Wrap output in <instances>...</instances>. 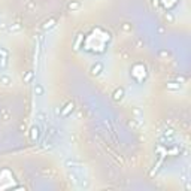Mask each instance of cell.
Masks as SVG:
<instances>
[{
    "mask_svg": "<svg viewBox=\"0 0 191 191\" xmlns=\"http://www.w3.org/2000/svg\"><path fill=\"white\" fill-rule=\"evenodd\" d=\"M90 72H91V75H93V76H98V75L103 72V63H102V61H97L96 64L91 66Z\"/></svg>",
    "mask_w": 191,
    "mask_h": 191,
    "instance_id": "6da1fadb",
    "label": "cell"
},
{
    "mask_svg": "<svg viewBox=\"0 0 191 191\" xmlns=\"http://www.w3.org/2000/svg\"><path fill=\"white\" fill-rule=\"evenodd\" d=\"M73 109H75V104L72 103V102H69L67 104L64 106V109H61V112H60V115L63 116V118H67L72 112H73Z\"/></svg>",
    "mask_w": 191,
    "mask_h": 191,
    "instance_id": "7a4b0ae2",
    "label": "cell"
},
{
    "mask_svg": "<svg viewBox=\"0 0 191 191\" xmlns=\"http://www.w3.org/2000/svg\"><path fill=\"white\" fill-rule=\"evenodd\" d=\"M0 84L5 85V87H9V85L12 84V78L8 73H2L0 75Z\"/></svg>",
    "mask_w": 191,
    "mask_h": 191,
    "instance_id": "3957f363",
    "label": "cell"
},
{
    "mask_svg": "<svg viewBox=\"0 0 191 191\" xmlns=\"http://www.w3.org/2000/svg\"><path fill=\"white\" fill-rule=\"evenodd\" d=\"M21 30H23V27L19 24H11V25L6 27V31H8V33H19Z\"/></svg>",
    "mask_w": 191,
    "mask_h": 191,
    "instance_id": "277c9868",
    "label": "cell"
},
{
    "mask_svg": "<svg viewBox=\"0 0 191 191\" xmlns=\"http://www.w3.org/2000/svg\"><path fill=\"white\" fill-rule=\"evenodd\" d=\"M66 167H69V169H76V167H81V163H78V161H75V160H66Z\"/></svg>",
    "mask_w": 191,
    "mask_h": 191,
    "instance_id": "5b68a950",
    "label": "cell"
},
{
    "mask_svg": "<svg viewBox=\"0 0 191 191\" xmlns=\"http://www.w3.org/2000/svg\"><path fill=\"white\" fill-rule=\"evenodd\" d=\"M55 23H57V19H55V18H51V19H48V21L42 25V29H43V30H49V29H52V27L55 25Z\"/></svg>",
    "mask_w": 191,
    "mask_h": 191,
    "instance_id": "8992f818",
    "label": "cell"
},
{
    "mask_svg": "<svg viewBox=\"0 0 191 191\" xmlns=\"http://www.w3.org/2000/svg\"><path fill=\"white\" fill-rule=\"evenodd\" d=\"M8 67V57L6 55H0V69H6Z\"/></svg>",
    "mask_w": 191,
    "mask_h": 191,
    "instance_id": "52a82bcc",
    "label": "cell"
},
{
    "mask_svg": "<svg viewBox=\"0 0 191 191\" xmlns=\"http://www.w3.org/2000/svg\"><path fill=\"white\" fill-rule=\"evenodd\" d=\"M69 9H70L72 12L81 9V3H79V2H70V3H69Z\"/></svg>",
    "mask_w": 191,
    "mask_h": 191,
    "instance_id": "ba28073f",
    "label": "cell"
},
{
    "mask_svg": "<svg viewBox=\"0 0 191 191\" xmlns=\"http://www.w3.org/2000/svg\"><path fill=\"white\" fill-rule=\"evenodd\" d=\"M43 93H45L43 87H42L41 84H36V85H35V94H36V96H43Z\"/></svg>",
    "mask_w": 191,
    "mask_h": 191,
    "instance_id": "9c48e42d",
    "label": "cell"
},
{
    "mask_svg": "<svg viewBox=\"0 0 191 191\" xmlns=\"http://www.w3.org/2000/svg\"><path fill=\"white\" fill-rule=\"evenodd\" d=\"M122 96H124V90L122 88H120V90H116L115 91V94H114V100H121V98H122Z\"/></svg>",
    "mask_w": 191,
    "mask_h": 191,
    "instance_id": "30bf717a",
    "label": "cell"
},
{
    "mask_svg": "<svg viewBox=\"0 0 191 191\" xmlns=\"http://www.w3.org/2000/svg\"><path fill=\"white\" fill-rule=\"evenodd\" d=\"M69 178H70V181L75 184V185H79V176H78L75 172H72L70 175H69Z\"/></svg>",
    "mask_w": 191,
    "mask_h": 191,
    "instance_id": "8fae6325",
    "label": "cell"
},
{
    "mask_svg": "<svg viewBox=\"0 0 191 191\" xmlns=\"http://www.w3.org/2000/svg\"><path fill=\"white\" fill-rule=\"evenodd\" d=\"M39 137V127H33L31 128V140H36Z\"/></svg>",
    "mask_w": 191,
    "mask_h": 191,
    "instance_id": "7c38bea8",
    "label": "cell"
},
{
    "mask_svg": "<svg viewBox=\"0 0 191 191\" xmlns=\"http://www.w3.org/2000/svg\"><path fill=\"white\" fill-rule=\"evenodd\" d=\"M167 88H169V90H179L181 85L176 84V82H169V84H167Z\"/></svg>",
    "mask_w": 191,
    "mask_h": 191,
    "instance_id": "4fadbf2b",
    "label": "cell"
},
{
    "mask_svg": "<svg viewBox=\"0 0 191 191\" xmlns=\"http://www.w3.org/2000/svg\"><path fill=\"white\" fill-rule=\"evenodd\" d=\"M31 78H33V72H29L27 76L24 78V82H30V81H31Z\"/></svg>",
    "mask_w": 191,
    "mask_h": 191,
    "instance_id": "5bb4252c",
    "label": "cell"
},
{
    "mask_svg": "<svg viewBox=\"0 0 191 191\" xmlns=\"http://www.w3.org/2000/svg\"><path fill=\"white\" fill-rule=\"evenodd\" d=\"M122 29L126 30V31H130V30H131V27H130L128 24H124V25H122Z\"/></svg>",
    "mask_w": 191,
    "mask_h": 191,
    "instance_id": "9a60e30c",
    "label": "cell"
},
{
    "mask_svg": "<svg viewBox=\"0 0 191 191\" xmlns=\"http://www.w3.org/2000/svg\"><path fill=\"white\" fill-rule=\"evenodd\" d=\"M160 55H161V57H167L169 52H167V51H160Z\"/></svg>",
    "mask_w": 191,
    "mask_h": 191,
    "instance_id": "2e32d148",
    "label": "cell"
},
{
    "mask_svg": "<svg viewBox=\"0 0 191 191\" xmlns=\"http://www.w3.org/2000/svg\"><path fill=\"white\" fill-rule=\"evenodd\" d=\"M166 19H169V21H170V23H172V21H173V17H172V15H170V14H166Z\"/></svg>",
    "mask_w": 191,
    "mask_h": 191,
    "instance_id": "e0dca14e",
    "label": "cell"
}]
</instances>
